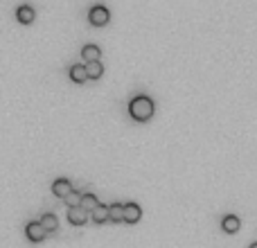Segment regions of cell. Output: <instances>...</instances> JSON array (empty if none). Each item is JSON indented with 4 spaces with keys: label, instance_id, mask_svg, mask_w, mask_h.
Returning <instances> with one entry per match:
<instances>
[{
    "label": "cell",
    "instance_id": "5",
    "mask_svg": "<svg viewBox=\"0 0 257 248\" xmlns=\"http://www.w3.org/2000/svg\"><path fill=\"white\" fill-rule=\"evenodd\" d=\"M52 192H54L57 196H64V199H65V196H68V194L72 192L70 181H68V178H64V176H61V178H57V181L52 183Z\"/></svg>",
    "mask_w": 257,
    "mask_h": 248
},
{
    "label": "cell",
    "instance_id": "16",
    "mask_svg": "<svg viewBox=\"0 0 257 248\" xmlns=\"http://www.w3.org/2000/svg\"><path fill=\"white\" fill-rule=\"evenodd\" d=\"M108 210H111V219H113V221H122V219H124V206H122V203H111Z\"/></svg>",
    "mask_w": 257,
    "mask_h": 248
},
{
    "label": "cell",
    "instance_id": "11",
    "mask_svg": "<svg viewBox=\"0 0 257 248\" xmlns=\"http://www.w3.org/2000/svg\"><path fill=\"white\" fill-rule=\"evenodd\" d=\"M100 206H102V203H100V199H97V196H95L93 192H86V194H84L82 207L86 210V212H95V210H97Z\"/></svg>",
    "mask_w": 257,
    "mask_h": 248
},
{
    "label": "cell",
    "instance_id": "7",
    "mask_svg": "<svg viewBox=\"0 0 257 248\" xmlns=\"http://www.w3.org/2000/svg\"><path fill=\"white\" fill-rule=\"evenodd\" d=\"M86 219H88V212L84 207H68V221L70 224L82 226V224H86Z\"/></svg>",
    "mask_w": 257,
    "mask_h": 248
},
{
    "label": "cell",
    "instance_id": "8",
    "mask_svg": "<svg viewBox=\"0 0 257 248\" xmlns=\"http://www.w3.org/2000/svg\"><path fill=\"white\" fill-rule=\"evenodd\" d=\"M239 226H241V221H239L237 214H226V217L221 219V228L226 232H237L239 230Z\"/></svg>",
    "mask_w": 257,
    "mask_h": 248
},
{
    "label": "cell",
    "instance_id": "6",
    "mask_svg": "<svg viewBox=\"0 0 257 248\" xmlns=\"http://www.w3.org/2000/svg\"><path fill=\"white\" fill-rule=\"evenodd\" d=\"M100 45H95V43H86V45L82 47V57L86 59V63H90V61H100Z\"/></svg>",
    "mask_w": 257,
    "mask_h": 248
},
{
    "label": "cell",
    "instance_id": "10",
    "mask_svg": "<svg viewBox=\"0 0 257 248\" xmlns=\"http://www.w3.org/2000/svg\"><path fill=\"white\" fill-rule=\"evenodd\" d=\"M34 16H36V12H34V7L32 5H21L16 9V18L21 21V23H32Z\"/></svg>",
    "mask_w": 257,
    "mask_h": 248
},
{
    "label": "cell",
    "instance_id": "3",
    "mask_svg": "<svg viewBox=\"0 0 257 248\" xmlns=\"http://www.w3.org/2000/svg\"><path fill=\"white\" fill-rule=\"evenodd\" d=\"M25 235H27L29 242H41L47 232H45V228L41 226V221H29V224L25 226Z\"/></svg>",
    "mask_w": 257,
    "mask_h": 248
},
{
    "label": "cell",
    "instance_id": "2",
    "mask_svg": "<svg viewBox=\"0 0 257 248\" xmlns=\"http://www.w3.org/2000/svg\"><path fill=\"white\" fill-rule=\"evenodd\" d=\"M88 18H90L93 25H106L108 18H111V12H108V7H104V5H93L90 12H88Z\"/></svg>",
    "mask_w": 257,
    "mask_h": 248
},
{
    "label": "cell",
    "instance_id": "14",
    "mask_svg": "<svg viewBox=\"0 0 257 248\" xmlns=\"http://www.w3.org/2000/svg\"><path fill=\"white\" fill-rule=\"evenodd\" d=\"M82 201H84V192H77V189H72L70 194L65 196L68 207H82Z\"/></svg>",
    "mask_w": 257,
    "mask_h": 248
},
{
    "label": "cell",
    "instance_id": "4",
    "mask_svg": "<svg viewBox=\"0 0 257 248\" xmlns=\"http://www.w3.org/2000/svg\"><path fill=\"white\" fill-rule=\"evenodd\" d=\"M140 217H142V207L138 203L133 201L124 203V221L127 224H135V221H140Z\"/></svg>",
    "mask_w": 257,
    "mask_h": 248
},
{
    "label": "cell",
    "instance_id": "15",
    "mask_svg": "<svg viewBox=\"0 0 257 248\" xmlns=\"http://www.w3.org/2000/svg\"><path fill=\"white\" fill-rule=\"evenodd\" d=\"M93 214V221H97V224H102V221H106V219H111V210H108V206H100Z\"/></svg>",
    "mask_w": 257,
    "mask_h": 248
},
{
    "label": "cell",
    "instance_id": "1",
    "mask_svg": "<svg viewBox=\"0 0 257 248\" xmlns=\"http://www.w3.org/2000/svg\"><path fill=\"white\" fill-rule=\"evenodd\" d=\"M153 100L149 97V95H135V97H131V102H128V113H131V118L138 120V122H145V120H149L153 115Z\"/></svg>",
    "mask_w": 257,
    "mask_h": 248
},
{
    "label": "cell",
    "instance_id": "13",
    "mask_svg": "<svg viewBox=\"0 0 257 248\" xmlns=\"http://www.w3.org/2000/svg\"><path fill=\"white\" fill-rule=\"evenodd\" d=\"M86 70L88 79H100L102 72H104V65H102V61H90V63H86Z\"/></svg>",
    "mask_w": 257,
    "mask_h": 248
},
{
    "label": "cell",
    "instance_id": "12",
    "mask_svg": "<svg viewBox=\"0 0 257 248\" xmlns=\"http://www.w3.org/2000/svg\"><path fill=\"white\" fill-rule=\"evenodd\" d=\"M41 226L45 228V232H54L59 228V219H57V214L54 212H45L41 217Z\"/></svg>",
    "mask_w": 257,
    "mask_h": 248
},
{
    "label": "cell",
    "instance_id": "17",
    "mask_svg": "<svg viewBox=\"0 0 257 248\" xmlns=\"http://www.w3.org/2000/svg\"><path fill=\"white\" fill-rule=\"evenodd\" d=\"M248 248H257V242H253V244H251V246H248Z\"/></svg>",
    "mask_w": 257,
    "mask_h": 248
},
{
    "label": "cell",
    "instance_id": "9",
    "mask_svg": "<svg viewBox=\"0 0 257 248\" xmlns=\"http://www.w3.org/2000/svg\"><path fill=\"white\" fill-rule=\"evenodd\" d=\"M70 79L77 83H82L88 79V70H86V65L84 63H72L70 65Z\"/></svg>",
    "mask_w": 257,
    "mask_h": 248
}]
</instances>
